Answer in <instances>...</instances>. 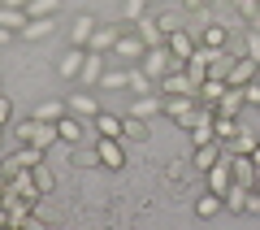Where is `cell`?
<instances>
[{"mask_svg":"<svg viewBox=\"0 0 260 230\" xmlns=\"http://www.w3.org/2000/svg\"><path fill=\"white\" fill-rule=\"evenodd\" d=\"M247 26H256V31H260V9H256V18H251V22H247Z\"/></svg>","mask_w":260,"mask_h":230,"instance_id":"49","label":"cell"},{"mask_svg":"<svg viewBox=\"0 0 260 230\" xmlns=\"http://www.w3.org/2000/svg\"><path fill=\"white\" fill-rule=\"evenodd\" d=\"M121 139H135V143H143V139H148V122L135 118V113H130V118H121Z\"/></svg>","mask_w":260,"mask_h":230,"instance_id":"32","label":"cell"},{"mask_svg":"<svg viewBox=\"0 0 260 230\" xmlns=\"http://www.w3.org/2000/svg\"><path fill=\"white\" fill-rule=\"evenodd\" d=\"M5 5H13V9H26V5H30V0H5Z\"/></svg>","mask_w":260,"mask_h":230,"instance_id":"48","label":"cell"},{"mask_svg":"<svg viewBox=\"0 0 260 230\" xmlns=\"http://www.w3.org/2000/svg\"><path fill=\"white\" fill-rule=\"evenodd\" d=\"M30 143H35V148H44V152H52V148L61 143V130H56V122L35 118V135H30Z\"/></svg>","mask_w":260,"mask_h":230,"instance_id":"18","label":"cell"},{"mask_svg":"<svg viewBox=\"0 0 260 230\" xmlns=\"http://www.w3.org/2000/svg\"><path fill=\"white\" fill-rule=\"evenodd\" d=\"M247 195H251V187H243V183H230L225 187V213H247Z\"/></svg>","mask_w":260,"mask_h":230,"instance_id":"20","label":"cell"},{"mask_svg":"<svg viewBox=\"0 0 260 230\" xmlns=\"http://www.w3.org/2000/svg\"><path fill=\"white\" fill-rule=\"evenodd\" d=\"M130 92H135V96H148V92H160V87H156V78H152L143 65H135V70H130Z\"/></svg>","mask_w":260,"mask_h":230,"instance_id":"31","label":"cell"},{"mask_svg":"<svg viewBox=\"0 0 260 230\" xmlns=\"http://www.w3.org/2000/svg\"><path fill=\"white\" fill-rule=\"evenodd\" d=\"M65 104H70V113H78L83 122H91L95 113H100V100H95L91 87H83V92H70V96H65Z\"/></svg>","mask_w":260,"mask_h":230,"instance_id":"5","label":"cell"},{"mask_svg":"<svg viewBox=\"0 0 260 230\" xmlns=\"http://www.w3.org/2000/svg\"><path fill=\"white\" fill-rule=\"evenodd\" d=\"M225 209V200H221V191H204L200 200H195V217H217V213Z\"/></svg>","mask_w":260,"mask_h":230,"instance_id":"27","label":"cell"},{"mask_svg":"<svg viewBox=\"0 0 260 230\" xmlns=\"http://www.w3.org/2000/svg\"><path fill=\"white\" fill-rule=\"evenodd\" d=\"M195 109H200V100H195V96H165V113L178 122V130H191Z\"/></svg>","mask_w":260,"mask_h":230,"instance_id":"3","label":"cell"},{"mask_svg":"<svg viewBox=\"0 0 260 230\" xmlns=\"http://www.w3.org/2000/svg\"><path fill=\"white\" fill-rule=\"evenodd\" d=\"M91 126H95V135H100V139H121V118H117V113H95V118H91Z\"/></svg>","mask_w":260,"mask_h":230,"instance_id":"19","label":"cell"},{"mask_svg":"<svg viewBox=\"0 0 260 230\" xmlns=\"http://www.w3.org/2000/svg\"><path fill=\"white\" fill-rule=\"evenodd\" d=\"M139 65H143V70L152 74V78H156V83L165 78L169 70H182V61H178V56L169 52V44H156V48H148V52L139 56Z\"/></svg>","mask_w":260,"mask_h":230,"instance_id":"1","label":"cell"},{"mask_svg":"<svg viewBox=\"0 0 260 230\" xmlns=\"http://www.w3.org/2000/svg\"><path fill=\"white\" fill-rule=\"evenodd\" d=\"M204 178H208V191H221V195H225V187L234 183V174H230V152H221V161H217Z\"/></svg>","mask_w":260,"mask_h":230,"instance_id":"16","label":"cell"},{"mask_svg":"<svg viewBox=\"0 0 260 230\" xmlns=\"http://www.w3.org/2000/svg\"><path fill=\"white\" fill-rule=\"evenodd\" d=\"M56 130H61V143H83L87 139V122L78 118V113H65V118L56 122Z\"/></svg>","mask_w":260,"mask_h":230,"instance_id":"14","label":"cell"},{"mask_svg":"<svg viewBox=\"0 0 260 230\" xmlns=\"http://www.w3.org/2000/svg\"><path fill=\"white\" fill-rule=\"evenodd\" d=\"M221 152H225V143H200V148H191V169H200V174H208V169L221 161Z\"/></svg>","mask_w":260,"mask_h":230,"instance_id":"7","label":"cell"},{"mask_svg":"<svg viewBox=\"0 0 260 230\" xmlns=\"http://www.w3.org/2000/svg\"><path fill=\"white\" fill-rule=\"evenodd\" d=\"M243 56L260 61V31H256V26H247V44H243Z\"/></svg>","mask_w":260,"mask_h":230,"instance_id":"39","label":"cell"},{"mask_svg":"<svg viewBox=\"0 0 260 230\" xmlns=\"http://www.w3.org/2000/svg\"><path fill=\"white\" fill-rule=\"evenodd\" d=\"M83 61H87V48L70 44L61 52V61H56V74H61V78H78V74H83Z\"/></svg>","mask_w":260,"mask_h":230,"instance_id":"8","label":"cell"},{"mask_svg":"<svg viewBox=\"0 0 260 230\" xmlns=\"http://www.w3.org/2000/svg\"><path fill=\"white\" fill-rule=\"evenodd\" d=\"M65 113H70V104H65V100H44V104L35 109V118H44V122H61Z\"/></svg>","mask_w":260,"mask_h":230,"instance_id":"33","label":"cell"},{"mask_svg":"<svg viewBox=\"0 0 260 230\" xmlns=\"http://www.w3.org/2000/svg\"><path fill=\"white\" fill-rule=\"evenodd\" d=\"M143 52H148V44L139 39V31H130V35H117V44H113L109 56H121V61H135V65H139Z\"/></svg>","mask_w":260,"mask_h":230,"instance_id":"6","label":"cell"},{"mask_svg":"<svg viewBox=\"0 0 260 230\" xmlns=\"http://www.w3.org/2000/svg\"><path fill=\"white\" fill-rule=\"evenodd\" d=\"M104 56H109V52H91V48H87L83 74H78V83H83V87H100V78H104Z\"/></svg>","mask_w":260,"mask_h":230,"instance_id":"12","label":"cell"},{"mask_svg":"<svg viewBox=\"0 0 260 230\" xmlns=\"http://www.w3.org/2000/svg\"><path fill=\"white\" fill-rule=\"evenodd\" d=\"M130 113H135V118H143V122L160 118V113H165V96H160V92H148V96H135V104H130Z\"/></svg>","mask_w":260,"mask_h":230,"instance_id":"9","label":"cell"},{"mask_svg":"<svg viewBox=\"0 0 260 230\" xmlns=\"http://www.w3.org/2000/svg\"><path fill=\"white\" fill-rule=\"evenodd\" d=\"M22 35H26V39H44V35H52V18H30L26 26H22Z\"/></svg>","mask_w":260,"mask_h":230,"instance_id":"34","label":"cell"},{"mask_svg":"<svg viewBox=\"0 0 260 230\" xmlns=\"http://www.w3.org/2000/svg\"><path fill=\"white\" fill-rule=\"evenodd\" d=\"M44 157H48L44 148H35V143H18L9 157H5V169H0V174H13V169H35Z\"/></svg>","mask_w":260,"mask_h":230,"instance_id":"2","label":"cell"},{"mask_svg":"<svg viewBox=\"0 0 260 230\" xmlns=\"http://www.w3.org/2000/svg\"><path fill=\"white\" fill-rule=\"evenodd\" d=\"M13 130H18V143H30V135H35V118H26V122H13Z\"/></svg>","mask_w":260,"mask_h":230,"instance_id":"40","label":"cell"},{"mask_svg":"<svg viewBox=\"0 0 260 230\" xmlns=\"http://www.w3.org/2000/svg\"><path fill=\"white\" fill-rule=\"evenodd\" d=\"M30 174H35V187H39V191H44V195H52V187H56V174L44 165V161H39V165L30 169Z\"/></svg>","mask_w":260,"mask_h":230,"instance_id":"36","label":"cell"},{"mask_svg":"<svg viewBox=\"0 0 260 230\" xmlns=\"http://www.w3.org/2000/svg\"><path fill=\"white\" fill-rule=\"evenodd\" d=\"M56 9H61V0H30L26 5L30 18H56Z\"/></svg>","mask_w":260,"mask_h":230,"instance_id":"37","label":"cell"},{"mask_svg":"<svg viewBox=\"0 0 260 230\" xmlns=\"http://www.w3.org/2000/svg\"><path fill=\"white\" fill-rule=\"evenodd\" d=\"M0 126H13V104L0 96Z\"/></svg>","mask_w":260,"mask_h":230,"instance_id":"43","label":"cell"},{"mask_svg":"<svg viewBox=\"0 0 260 230\" xmlns=\"http://www.w3.org/2000/svg\"><path fill=\"white\" fill-rule=\"evenodd\" d=\"M178 26H182V22H178V18H174V13H165V18H160V31H165V39H169V35H174V31H178Z\"/></svg>","mask_w":260,"mask_h":230,"instance_id":"44","label":"cell"},{"mask_svg":"<svg viewBox=\"0 0 260 230\" xmlns=\"http://www.w3.org/2000/svg\"><path fill=\"white\" fill-rule=\"evenodd\" d=\"M243 100H247V104H256V109H260V78L243 83Z\"/></svg>","mask_w":260,"mask_h":230,"instance_id":"41","label":"cell"},{"mask_svg":"<svg viewBox=\"0 0 260 230\" xmlns=\"http://www.w3.org/2000/svg\"><path fill=\"white\" fill-rule=\"evenodd\" d=\"M152 9V0H121V22H135Z\"/></svg>","mask_w":260,"mask_h":230,"instance_id":"35","label":"cell"},{"mask_svg":"<svg viewBox=\"0 0 260 230\" xmlns=\"http://www.w3.org/2000/svg\"><path fill=\"white\" fill-rule=\"evenodd\" d=\"M95 26H100V22H95L91 13H78V18H74V26H70V44H78V48H91Z\"/></svg>","mask_w":260,"mask_h":230,"instance_id":"15","label":"cell"},{"mask_svg":"<svg viewBox=\"0 0 260 230\" xmlns=\"http://www.w3.org/2000/svg\"><path fill=\"white\" fill-rule=\"evenodd\" d=\"M152 5H160V0H152Z\"/></svg>","mask_w":260,"mask_h":230,"instance_id":"50","label":"cell"},{"mask_svg":"<svg viewBox=\"0 0 260 230\" xmlns=\"http://www.w3.org/2000/svg\"><path fill=\"white\" fill-rule=\"evenodd\" d=\"M165 44H169V52H174V56H178V61H182V65H186V56H191V52H195V48H200V44H195V39H191V35H186V31H182V26H178V31H174V35H169V39H165Z\"/></svg>","mask_w":260,"mask_h":230,"instance_id":"21","label":"cell"},{"mask_svg":"<svg viewBox=\"0 0 260 230\" xmlns=\"http://www.w3.org/2000/svg\"><path fill=\"white\" fill-rule=\"evenodd\" d=\"M95 157H100V165L113 169V174L126 169V148H121V139H95Z\"/></svg>","mask_w":260,"mask_h":230,"instance_id":"4","label":"cell"},{"mask_svg":"<svg viewBox=\"0 0 260 230\" xmlns=\"http://www.w3.org/2000/svg\"><path fill=\"white\" fill-rule=\"evenodd\" d=\"M230 65H234L230 48H208V74H213V78H225V74H230Z\"/></svg>","mask_w":260,"mask_h":230,"instance_id":"23","label":"cell"},{"mask_svg":"<svg viewBox=\"0 0 260 230\" xmlns=\"http://www.w3.org/2000/svg\"><path fill=\"white\" fill-rule=\"evenodd\" d=\"M135 31H139V39H143V44H148V48H156V44H165V31H160V18H156V13H143V18H135Z\"/></svg>","mask_w":260,"mask_h":230,"instance_id":"10","label":"cell"},{"mask_svg":"<svg viewBox=\"0 0 260 230\" xmlns=\"http://www.w3.org/2000/svg\"><path fill=\"white\" fill-rule=\"evenodd\" d=\"M30 22V13L26 9H13V5H0V26L5 31H13V35H22V26Z\"/></svg>","mask_w":260,"mask_h":230,"instance_id":"22","label":"cell"},{"mask_svg":"<svg viewBox=\"0 0 260 230\" xmlns=\"http://www.w3.org/2000/svg\"><path fill=\"white\" fill-rule=\"evenodd\" d=\"M260 139H256V130H247V126H239V135L225 143V152H239V157H251V148H256Z\"/></svg>","mask_w":260,"mask_h":230,"instance_id":"28","label":"cell"},{"mask_svg":"<svg viewBox=\"0 0 260 230\" xmlns=\"http://www.w3.org/2000/svg\"><path fill=\"white\" fill-rule=\"evenodd\" d=\"M256 183H260V178H256Z\"/></svg>","mask_w":260,"mask_h":230,"instance_id":"52","label":"cell"},{"mask_svg":"<svg viewBox=\"0 0 260 230\" xmlns=\"http://www.w3.org/2000/svg\"><path fill=\"white\" fill-rule=\"evenodd\" d=\"M234 9H239L243 18L251 22V18H256V9H260V0H234Z\"/></svg>","mask_w":260,"mask_h":230,"instance_id":"42","label":"cell"},{"mask_svg":"<svg viewBox=\"0 0 260 230\" xmlns=\"http://www.w3.org/2000/svg\"><path fill=\"white\" fill-rule=\"evenodd\" d=\"M160 96H195V87H191V78H186L182 70H169L165 78H160Z\"/></svg>","mask_w":260,"mask_h":230,"instance_id":"17","label":"cell"},{"mask_svg":"<svg viewBox=\"0 0 260 230\" xmlns=\"http://www.w3.org/2000/svg\"><path fill=\"white\" fill-rule=\"evenodd\" d=\"M0 130H5V126H0Z\"/></svg>","mask_w":260,"mask_h":230,"instance_id":"51","label":"cell"},{"mask_svg":"<svg viewBox=\"0 0 260 230\" xmlns=\"http://www.w3.org/2000/svg\"><path fill=\"white\" fill-rule=\"evenodd\" d=\"M239 126H243L239 118H230V113H217V118H213V130H217V143H230V139L239 135Z\"/></svg>","mask_w":260,"mask_h":230,"instance_id":"29","label":"cell"},{"mask_svg":"<svg viewBox=\"0 0 260 230\" xmlns=\"http://www.w3.org/2000/svg\"><path fill=\"white\" fill-rule=\"evenodd\" d=\"M208 0H186V9H204Z\"/></svg>","mask_w":260,"mask_h":230,"instance_id":"47","label":"cell"},{"mask_svg":"<svg viewBox=\"0 0 260 230\" xmlns=\"http://www.w3.org/2000/svg\"><path fill=\"white\" fill-rule=\"evenodd\" d=\"M117 35H121V26H95V35H91V52H113V44H117Z\"/></svg>","mask_w":260,"mask_h":230,"instance_id":"25","label":"cell"},{"mask_svg":"<svg viewBox=\"0 0 260 230\" xmlns=\"http://www.w3.org/2000/svg\"><path fill=\"white\" fill-rule=\"evenodd\" d=\"M0 226H13V221H9V209H5V204H0Z\"/></svg>","mask_w":260,"mask_h":230,"instance_id":"45","label":"cell"},{"mask_svg":"<svg viewBox=\"0 0 260 230\" xmlns=\"http://www.w3.org/2000/svg\"><path fill=\"white\" fill-rule=\"evenodd\" d=\"M256 74H260V61H251V56H234L230 74H225V83H230V87H243V83H251Z\"/></svg>","mask_w":260,"mask_h":230,"instance_id":"11","label":"cell"},{"mask_svg":"<svg viewBox=\"0 0 260 230\" xmlns=\"http://www.w3.org/2000/svg\"><path fill=\"white\" fill-rule=\"evenodd\" d=\"M225 87H230L225 78H213V74H208L204 83H200V92H195V100H200V104H217V100H221V92H225Z\"/></svg>","mask_w":260,"mask_h":230,"instance_id":"24","label":"cell"},{"mask_svg":"<svg viewBox=\"0 0 260 230\" xmlns=\"http://www.w3.org/2000/svg\"><path fill=\"white\" fill-rule=\"evenodd\" d=\"M243 104H247V100H243V87H225L221 100H217V113H230V118H239Z\"/></svg>","mask_w":260,"mask_h":230,"instance_id":"26","label":"cell"},{"mask_svg":"<svg viewBox=\"0 0 260 230\" xmlns=\"http://www.w3.org/2000/svg\"><path fill=\"white\" fill-rule=\"evenodd\" d=\"M100 87H130V70H126V65H121V70H104Z\"/></svg>","mask_w":260,"mask_h":230,"instance_id":"38","label":"cell"},{"mask_svg":"<svg viewBox=\"0 0 260 230\" xmlns=\"http://www.w3.org/2000/svg\"><path fill=\"white\" fill-rule=\"evenodd\" d=\"M230 174H234V183H243V187H256L260 169H256V161H251V157H239V152H230Z\"/></svg>","mask_w":260,"mask_h":230,"instance_id":"13","label":"cell"},{"mask_svg":"<svg viewBox=\"0 0 260 230\" xmlns=\"http://www.w3.org/2000/svg\"><path fill=\"white\" fill-rule=\"evenodd\" d=\"M200 44H204V48H225V44H230V26H221V22H208L204 35H200Z\"/></svg>","mask_w":260,"mask_h":230,"instance_id":"30","label":"cell"},{"mask_svg":"<svg viewBox=\"0 0 260 230\" xmlns=\"http://www.w3.org/2000/svg\"><path fill=\"white\" fill-rule=\"evenodd\" d=\"M9 39H13V31H5V26H0V48L9 44Z\"/></svg>","mask_w":260,"mask_h":230,"instance_id":"46","label":"cell"}]
</instances>
